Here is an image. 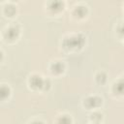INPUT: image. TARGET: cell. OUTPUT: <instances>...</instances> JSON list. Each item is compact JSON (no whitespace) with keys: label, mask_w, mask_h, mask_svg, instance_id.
<instances>
[{"label":"cell","mask_w":124,"mask_h":124,"mask_svg":"<svg viewBox=\"0 0 124 124\" xmlns=\"http://www.w3.org/2000/svg\"><path fill=\"white\" fill-rule=\"evenodd\" d=\"M5 12L8 14V15H10V16H12V15H14V13L16 12V9L12 6V5H9V6H7L6 7V9H5Z\"/></svg>","instance_id":"9c48e42d"},{"label":"cell","mask_w":124,"mask_h":124,"mask_svg":"<svg viewBox=\"0 0 124 124\" xmlns=\"http://www.w3.org/2000/svg\"><path fill=\"white\" fill-rule=\"evenodd\" d=\"M113 90L115 92H117L118 94L124 93V78L119 79L117 82H115V84L113 86Z\"/></svg>","instance_id":"5b68a950"},{"label":"cell","mask_w":124,"mask_h":124,"mask_svg":"<svg viewBox=\"0 0 124 124\" xmlns=\"http://www.w3.org/2000/svg\"><path fill=\"white\" fill-rule=\"evenodd\" d=\"M101 103H102V100L98 97H88L85 100L84 105H86L88 108H95V107H98Z\"/></svg>","instance_id":"7a4b0ae2"},{"label":"cell","mask_w":124,"mask_h":124,"mask_svg":"<svg viewBox=\"0 0 124 124\" xmlns=\"http://www.w3.org/2000/svg\"><path fill=\"white\" fill-rule=\"evenodd\" d=\"M76 13H77L79 16H83L85 15V13H86V8H85V7H82V6H78V7H77V9H76Z\"/></svg>","instance_id":"ba28073f"},{"label":"cell","mask_w":124,"mask_h":124,"mask_svg":"<svg viewBox=\"0 0 124 124\" xmlns=\"http://www.w3.org/2000/svg\"><path fill=\"white\" fill-rule=\"evenodd\" d=\"M51 71H52V73L59 74V73H61L63 71V65L61 63H59V62H55L51 66Z\"/></svg>","instance_id":"8992f818"},{"label":"cell","mask_w":124,"mask_h":124,"mask_svg":"<svg viewBox=\"0 0 124 124\" xmlns=\"http://www.w3.org/2000/svg\"><path fill=\"white\" fill-rule=\"evenodd\" d=\"M30 83L33 87H42L43 86V79L41 78L40 76H33L30 79Z\"/></svg>","instance_id":"3957f363"},{"label":"cell","mask_w":124,"mask_h":124,"mask_svg":"<svg viewBox=\"0 0 124 124\" xmlns=\"http://www.w3.org/2000/svg\"><path fill=\"white\" fill-rule=\"evenodd\" d=\"M18 34V28L16 26H11L7 32H6V37L9 39H15Z\"/></svg>","instance_id":"277c9868"},{"label":"cell","mask_w":124,"mask_h":124,"mask_svg":"<svg viewBox=\"0 0 124 124\" xmlns=\"http://www.w3.org/2000/svg\"><path fill=\"white\" fill-rule=\"evenodd\" d=\"M8 95H9V88L7 86H2L1 87V97L5 98Z\"/></svg>","instance_id":"30bf717a"},{"label":"cell","mask_w":124,"mask_h":124,"mask_svg":"<svg viewBox=\"0 0 124 124\" xmlns=\"http://www.w3.org/2000/svg\"><path fill=\"white\" fill-rule=\"evenodd\" d=\"M58 123L59 124H70L71 123V118L68 115H63L59 118Z\"/></svg>","instance_id":"52a82bcc"},{"label":"cell","mask_w":124,"mask_h":124,"mask_svg":"<svg viewBox=\"0 0 124 124\" xmlns=\"http://www.w3.org/2000/svg\"><path fill=\"white\" fill-rule=\"evenodd\" d=\"M119 32H120V33H122V34H124V24L119 28Z\"/></svg>","instance_id":"4fadbf2b"},{"label":"cell","mask_w":124,"mask_h":124,"mask_svg":"<svg viewBox=\"0 0 124 124\" xmlns=\"http://www.w3.org/2000/svg\"><path fill=\"white\" fill-rule=\"evenodd\" d=\"M84 43L83 37L80 35H75L73 37H70L69 39H66L64 42V45L66 47L68 48H77V47H80Z\"/></svg>","instance_id":"6da1fadb"},{"label":"cell","mask_w":124,"mask_h":124,"mask_svg":"<svg viewBox=\"0 0 124 124\" xmlns=\"http://www.w3.org/2000/svg\"><path fill=\"white\" fill-rule=\"evenodd\" d=\"M31 124H43L42 122H39V121H35V122H33V123H31Z\"/></svg>","instance_id":"5bb4252c"},{"label":"cell","mask_w":124,"mask_h":124,"mask_svg":"<svg viewBox=\"0 0 124 124\" xmlns=\"http://www.w3.org/2000/svg\"><path fill=\"white\" fill-rule=\"evenodd\" d=\"M61 5H62L61 2H58V1H56V2H52L50 8H51L52 10H59V9H61Z\"/></svg>","instance_id":"8fae6325"},{"label":"cell","mask_w":124,"mask_h":124,"mask_svg":"<svg viewBox=\"0 0 124 124\" xmlns=\"http://www.w3.org/2000/svg\"><path fill=\"white\" fill-rule=\"evenodd\" d=\"M97 80H98L99 82L103 83V82L106 80V75H105L104 73H100V74H98V75H97Z\"/></svg>","instance_id":"7c38bea8"}]
</instances>
